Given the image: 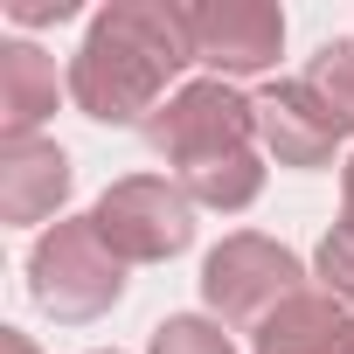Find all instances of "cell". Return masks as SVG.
<instances>
[{"label":"cell","mask_w":354,"mask_h":354,"mask_svg":"<svg viewBox=\"0 0 354 354\" xmlns=\"http://www.w3.org/2000/svg\"><path fill=\"white\" fill-rule=\"evenodd\" d=\"M292 292H306L299 257L285 243L257 236V230H236L202 257V299L223 326H264Z\"/></svg>","instance_id":"cell-4"},{"label":"cell","mask_w":354,"mask_h":354,"mask_svg":"<svg viewBox=\"0 0 354 354\" xmlns=\"http://www.w3.org/2000/svg\"><path fill=\"white\" fill-rule=\"evenodd\" d=\"M153 354H236V340L209 313H174L153 326Z\"/></svg>","instance_id":"cell-13"},{"label":"cell","mask_w":354,"mask_h":354,"mask_svg":"<svg viewBox=\"0 0 354 354\" xmlns=\"http://www.w3.org/2000/svg\"><path fill=\"white\" fill-rule=\"evenodd\" d=\"M257 139H264V153H271L278 167H326L347 132H340L333 111L306 91V77H292V84H264V91H257Z\"/></svg>","instance_id":"cell-7"},{"label":"cell","mask_w":354,"mask_h":354,"mask_svg":"<svg viewBox=\"0 0 354 354\" xmlns=\"http://www.w3.org/2000/svg\"><path fill=\"white\" fill-rule=\"evenodd\" d=\"M313 271H319V285H326V292H333V299L354 313V230H340V223H333V230L319 236Z\"/></svg>","instance_id":"cell-14"},{"label":"cell","mask_w":354,"mask_h":354,"mask_svg":"<svg viewBox=\"0 0 354 354\" xmlns=\"http://www.w3.org/2000/svg\"><path fill=\"white\" fill-rule=\"evenodd\" d=\"M146 146L174 167H202V160H223V153H243L257 139V97H243L236 84L223 77H202V84H181L146 125Z\"/></svg>","instance_id":"cell-3"},{"label":"cell","mask_w":354,"mask_h":354,"mask_svg":"<svg viewBox=\"0 0 354 354\" xmlns=\"http://www.w3.org/2000/svg\"><path fill=\"white\" fill-rule=\"evenodd\" d=\"M56 91H70V77H56V56H42L35 42H0V132L8 139H35V125L56 111Z\"/></svg>","instance_id":"cell-10"},{"label":"cell","mask_w":354,"mask_h":354,"mask_svg":"<svg viewBox=\"0 0 354 354\" xmlns=\"http://www.w3.org/2000/svg\"><path fill=\"white\" fill-rule=\"evenodd\" d=\"M354 333V313L333 292H292L257 333L250 354H340V340Z\"/></svg>","instance_id":"cell-9"},{"label":"cell","mask_w":354,"mask_h":354,"mask_svg":"<svg viewBox=\"0 0 354 354\" xmlns=\"http://www.w3.org/2000/svg\"><path fill=\"white\" fill-rule=\"evenodd\" d=\"M181 195H188L195 209H223V216H236V209H250V202L264 195V160L243 146V153H223V160L181 167Z\"/></svg>","instance_id":"cell-11"},{"label":"cell","mask_w":354,"mask_h":354,"mask_svg":"<svg viewBox=\"0 0 354 354\" xmlns=\"http://www.w3.org/2000/svg\"><path fill=\"white\" fill-rule=\"evenodd\" d=\"M306 91L333 111L340 132H354V42H319L306 63Z\"/></svg>","instance_id":"cell-12"},{"label":"cell","mask_w":354,"mask_h":354,"mask_svg":"<svg viewBox=\"0 0 354 354\" xmlns=\"http://www.w3.org/2000/svg\"><path fill=\"white\" fill-rule=\"evenodd\" d=\"M340 230H354V160L340 167Z\"/></svg>","instance_id":"cell-16"},{"label":"cell","mask_w":354,"mask_h":354,"mask_svg":"<svg viewBox=\"0 0 354 354\" xmlns=\"http://www.w3.org/2000/svg\"><path fill=\"white\" fill-rule=\"evenodd\" d=\"M97 236L111 243L118 264H167V257H181L195 243V202L160 181V174H125V181H111L91 209Z\"/></svg>","instance_id":"cell-5"},{"label":"cell","mask_w":354,"mask_h":354,"mask_svg":"<svg viewBox=\"0 0 354 354\" xmlns=\"http://www.w3.org/2000/svg\"><path fill=\"white\" fill-rule=\"evenodd\" d=\"M0 354H35V340H28V333H15V326H0Z\"/></svg>","instance_id":"cell-17"},{"label":"cell","mask_w":354,"mask_h":354,"mask_svg":"<svg viewBox=\"0 0 354 354\" xmlns=\"http://www.w3.org/2000/svg\"><path fill=\"white\" fill-rule=\"evenodd\" d=\"M111 354H118V347H111Z\"/></svg>","instance_id":"cell-19"},{"label":"cell","mask_w":354,"mask_h":354,"mask_svg":"<svg viewBox=\"0 0 354 354\" xmlns=\"http://www.w3.org/2000/svg\"><path fill=\"white\" fill-rule=\"evenodd\" d=\"M195 63L188 8L174 0H111L97 8L84 49L70 56V97L97 125H146L160 91Z\"/></svg>","instance_id":"cell-1"},{"label":"cell","mask_w":354,"mask_h":354,"mask_svg":"<svg viewBox=\"0 0 354 354\" xmlns=\"http://www.w3.org/2000/svg\"><path fill=\"white\" fill-rule=\"evenodd\" d=\"M28 299L63 326H84V319H97V313H111L125 299V264L111 257V243L97 236L91 216H63V223H49L35 236Z\"/></svg>","instance_id":"cell-2"},{"label":"cell","mask_w":354,"mask_h":354,"mask_svg":"<svg viewBox=\"0 0 354 354\" xmlns=\"http://www.w3.org/2000/svg\"><path fill=\"white\" fill-rule=\"evenodd\" d=\"M340 354H354V333H347V340H340Z\"/></svg>","instance_id":"cell-18"},{"label":"cell","mask_w":354,"mask_h":354,"mask_svg":"<svg viewBox=\"0 0 354 354\" xmlns=\"http://www.w3.org/2000/svg\"><path fill=\"white\" fill-rule=\"evenodd\" d=\"M8 15H15L21 28H42V21H70L77 0H8Z\"/></svg>","instance_id":"cell-15"},{"label":"cell","mask_w":354,"mask_h":354,"mask_svg":"<svg viewBox=\"0 0 354 354\" xmlns=\"http://www.w3.org/2000/svg\"><path fill=\"white\" fill-rule=\"evenodd\" d=\"M188 35H195V63H209L223 84H236V77H264L278 63L285 15L271 0H195Z\"/></svg>","instance_id":"cell-6"},{"label":"cell","mask_w":354,"mask_h":354,"mask_svg":"<svg viewBox=\"0 0 354 354\" xmlns=\"http://www.w3.org/2000/svg\"><path fill=\"white\" fill-rule=\"evenodd\" d=\"M70 153L56 139H0V223H49L63 202H70Z\"/></svg>","instance_id":"cell-8"}]
</instances>
